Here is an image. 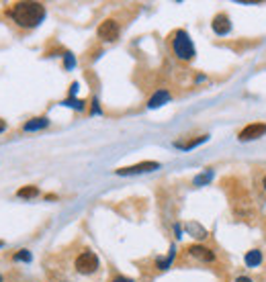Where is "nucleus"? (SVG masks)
<instances>
[{
  "instance_id": "1",
  "label": "nucleus",
  "mask_w": 266,
  "mask_h": 282,
  "mask_svg": "<svg viewBox=\"0 0 266 282\" xmlns=\"http://www.w3.org/2000/svg\"><path fill=\"white\" fill-rule=\"evenodd\" d=\"M10 16L16 25L25 29H33L46 18V6L41 2H16L10 10Z\"/></svg>"
},
{
  "instance_id": "2",
  "label": "nucleus",
  "mask_w": 266,
  "mask_h": 282,
  "mask_svg": "<svg viewBox=\"0 0 266 282\" xmlns=\"http://www.w3.org/2000/svg\"><path fill=\"white\" fill-rule=\"evenodd\" d=\"M172 49H174V53L178 55L180 59H192L194 57V45H192L188 33L182 31V29L174 33V37H172Z\"/></svg>"
},
{
  "instance_id": "3",
  "label": "nucleus",
  "mask_w": 266,
  "mask_h": 282,
  "mask_svg": "<svg viewBox=\"0 0 266 282\" xmlns=\"http://www.w3.org/2000/svg\"><path fill=\"white\" fill-rule=\"evenodd\" d=\"M98 268V258L92 252H82L76 258V270L80 274H92Z\"/></svg>"
},
{
  "instance_id": "4",
  "label": "nucleus",
  "mask_w": 266,
  "mask_h": 282,
  "mask_svg": "<svg viewBox=\"0 0 266 282\" xmlns=\"http://www.w3.org/2000/svg\"><path fill=\"white\" fill-rule=\"evenodd\" d=\"M158 168H160L158 162H142V164L129 166V168H119L117 174L119 176H133V174H144V172H154V170H158Z\"/></svg>"
},
{
  "instance_id": "5",
  "label": "nucleus",
  "mask_w": 266,
  "mask_h": 282,
  "mask_svg": "<svg viewBox=\"0 0 266 282\" xmlns=\"http://www.w3.org/2000/svg\"><path fill=\"white\" fill-rule=\"evenodd\" d=\"M264 133H266V123H250L248 127H244L242 131H240L238 139L240 141H250V139L262 137Z\"/></svg>"
},
{
  "instance_id": "6",
  "label": "nucleus",
  "mask_w": 266,
  "mask_h": 282,
  "mask_svg": "<svg viewBox=\"0 0 266 282\" xmlns=\"http://www.w3.org/2000/svg\"><path fill=\"white\" fill-rule=\"evenodd\" d=\"M98 37L104 39V41H115L119 37V25L115 23V20H110V18L102 20L100 27H98Z\"/></svg>"
},
{
  "instance_id": "7",
  "label": "nucleus",
  "mask_w": 266,
  "mask_h": 282,
  "mask_svg": "<svg viewBox=\"0 0 266 282\" xmlns=\"http://www.w3.org/2000/svg\"><path fill=\"white\" fill-rule=\"evenodd\" d=\"M213 31H215L217 35H228V33L232 31V20H230V16H228V14H217V16L213 18Z\"/></svg>"
},
{
  "instance_id": "8",
  "label": "nucleus",
  "mask_w": 266,
  "mask_h": 282,
  "mask_svg": "<svg viewBox=\"0 0 266 282\" xmlns=\"http://www.w3.org/2000/svg\"><path fill=\"white\" fill-rule=\"evenodd\" d=\"M188 252H190V256L203 260V262H213V260H215V254L209 248H205V246H190Z\"/></svg>"
},
{
  "instance_id": "9",
  "label": "nucleus",
  "mask_w": 266,
  "mask_h": 282,
  "mask_svg": "<svg viewBox=\"0 0 266 282\" xmlns=\"http://www.w3.org/2000/svg\"><path fill=\"white\" fill-rule=\"evenodd\" d=\"M168 100H170V92H168V90H158L156 94L150 98L148 106H150V108H160V106H164Z\"/></svg>"
},
{
  "instance_id": "10",
  "label": "nucleus",
  "mask_w": 266,
  "mask_h": 282,
  "mask_svg": "<svg viewBox=\"0 0 266 282\" xmlns=\"http://www.w3.org/2000/svg\"><path fill=\"white\" fill-rule=\"evenodd\" d=\"M50 125V119L48 117H35V119H31V121H27L25 123V131H39V129H46Z\"/></svg>"
},
{
  "instance_id": "11",
  "label": "nucleus",
  "mask_w": 266,
  "mask_h": 282,
  "mask_svg": "<svg viewBox=\"0 0 266 282\" xmlns=\"http://www.w3.org/2000/svg\"><path fill=\"white\" fill-rule=\"evenodd\" d=\"M174 258H176V248L172 246V248H170V254H168L166 258H158V262H156V264H158V268H160V270H168Z\"/></svg>"
},
{
  "instance_id": "12",
  "label": "nucleus",
  "mask_w": 266,
  "mask_h": 282,
  "mask_svg": "<svg viewBox=\"0 0 266 282\" xmlns=\"http://www.w3.org/2000/svg\"><path fill=\"white\" fill-rule=\"evenodd\" d=\"M37 194H39V188L37 186H25V188H20L16 192V197H20V199H35Z\"/></svg>"
},
{
  "instance_id": "13",
  "label": "nucleus",
  "mask_w": 266,
  "mask_h": 282,
  "mask_svg": "<svg viewBox=\"0 0 266 282\" xmlns=\"http://www.w3.org/2000/svg\"><path fill=\"white\" fill-rule=\"evenodd\" d=\"M203 141H207V135H203V137H196V139H192V141H186V143H182V141H176L174 145L178 147V149H192V147H196V145H201Z\"/></svg>"
},
{
  "instance_id": "14",
  "label": "nucleus",
  "mask_w": 266,
  "mask_h": 282,
  "mask_svg": "<svg viewBox=\"0 0 266 282\" xmlns=\"http://www.w3.org/2000/svg\"><path fill=\"white\" fill-rule=\"evenodd\" d=\"M186 231L192 233V237H198V240H203V237H207V231L198 225V223H188L186 225Z\"/></svg>"
},
{
  "instance_id": "15",
  "label": "nucleus",
  "mask_w": 266,
  "mask_h": 282,
  "mask_svg": "<svg viewBox=\"0 0 266 282\" xmlns=\"http://www.w3.org/2000/svg\"><path fill=\"white\" fill-rule=\"evenodd\" d=\"M260 262H262V254H260L258 250H252V252L246 254V264H248V266L254 268V266H258Z\"/></svg>"
},
{
  "instance_id": "16",
  "label": "nucleus",
  "mask_w": 266,
  "mask_h": 282,
  "mask_svg": "<svg viewBox=\"0 0 266 282\" xmlns=\"http://www.w3.org/2000/svg\"><path fill=\"white\" fill-rule=\"evenodd\" d=\"M211 178H213V170H205L203 174H198V176L194 178V186H203V184L211 182Z\"/></svg>"
},
{
  "instance_id": "17",
  "label": "nucleus",
  "mask_w": 266,
  "mask_h": 282,
  "mask_svg": "<svg viewBox=\"0 0 266 282\" xmlns=\"http://www.w3.org/2000/svg\"><path fill=\"white\" fill-rule=\"evenodd\" d=\"M14 260H18V262H31V254L27 250H20L18 254H14Z\"/></svg>"
},
{
  "instance_id": "18",
  "label": "nucleus",
  "mask_w": 266,
  "mask_h": 282,
  "mask_svg": "<svg viewBox=\"0 0 266 282\" xmlns=\"http://www.w3.org/2000/svg\"><path fill=\"white\" fill-rule=\"evenodd\" d=\"M64 104L66 106H74V108H78V111H82V108H84V100H66Z\"/></svg>"
},
{
  "instance_id": "19",
  "label": "nucleus",
  "mask_w": 266,
  "mask_h": 282,
  "mask_svg": "<svg viewBox=\"0 0 266 282\" xmlns=\"http://www.w3.org/2000/svg\"><path fill=\"white\" fill-rule=\"evenodd\" d=\"M74 63H76V59H74V55L72 53H66V68H74Z\"/></svg>"
},
{
  "instance_id": "20",
  "label": "nucleus",
  "mask_w": 266,
  "mask_h": 282,
  "mask_svg": "<svg viewBox=\"0 0 266 282\" xmlns=\"http://www.w3.org/2000/svg\"><path fill=\"white\" fill-rule=\"evenodd\" d=\"M113 282H133V280H131V278H127V276H117Z\"/></svg>"
},
{
  "instance_id": "21",
  "label": "nucleus",
  "mask_w": 266,
  "mask_h": 282,
  "mask_svg": "<svg viewBox=\"0 0 266 282\" xmlns=\"http://www.w3.org/2000/svg\"><path fill=\"white\" fill-rule=\"evenodd\" d=\"M236 282H252V280H250V278H248V276H240V278H238V280H236Z\"/></svg>"
},
{
  "instance_id": "22",
  "label": "nucleus",
  "mask_w": 266,
  "mask_h": 282,
  "mask_svg": "<svg viewBox=\"0 0 266 282\" xmlns=\"http://www.w3.org/2000/svg\"><path fill=\"white\" fill-rule=\"evenodd\" d=\"M4 129H6V123H4V121H0V133H2Z\"/></svg>"
},
{
  "instance_id": "23",
  "label": "nucleus",
  "mask_w": 266,
  "mask_h": 282,
  "mask_svg": "<svg viewBox=\"0 0 266 282\" xmlns=\"http://www.w3.org/2000/svg\"><path fill=\"white\" fill-rule=\"evenodd\" d=\"M264 186H266V178H264Z\"/></svg>"
},
{
  "instance_id": "24",
  "label": "nucleus",
  "mask_w": 266,
  "mask_h": 282,
  "mask_svg": "<svg viewBox=\"0 0 266 282\" xmlns=\"http://www.w3.org/2000/svg\"><path fill=\"white\" fill-rule=\"evenodd\" d=\"M0 248H2V242H0Z\"/></svg>"
},
{
  "instance_id": "25",
  "label": "nucleus",
  "mask_w": 266,
  "mask_h": 282,
  "mask_svg": "<svg viewBox=\"0 0 266 282\" xmlns=\"http://www.w3.org/2000/svg\"><path fill=\"white\" fill-rule=\"evenodd\" d=\"M0 280H2V278H0Z\"/></svg>"
}]
</instances>
